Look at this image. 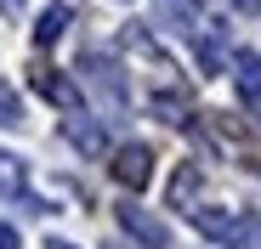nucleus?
Listing matches in <instances>:
<instances>
[{
    "instance_id": "nucleus-16",
    "label": "nucleus",
    "mask_w": 261,
    "mask_h": 249,
    "mask_svg": "<svg viewBox=\"0 0 261 249\" xmlns=\"http://www.w3.org/2000/svg\"><path fill=\"white\" fill-rule=\"evenodd\" d=\"M46 249H74V243H63V238H51V243H46Z\"/></svg>"
},
{
    "instance_id": "nucleus-11",
    "label": "nucleus",
    "mask_w": 261,
    "mask_h": 249,
    "mask_svg": "<svg viewBox=\"0 0 261 249\" xmlns=\"http://www.w3.org/2000/svg\"><path fill=\"white\" fill-rule=\"evenodd\" d=\"M199 181H204V170H199V164H182V170H176V181H170V204H176V210H188V204H193V193H199Z\"/></svg>"
},
{
    "instance_id": "nucleus-7",
    "label": "nucleus",
    "mask_w": 261,
    "mask_h": 249,
    "mask_svg": "<svg viewBox=\"0 0 261 249\" xmlns=\"http://www.w3.org/2000/svg\"><path fill=\"white\" fill-rule=\"evenodd\" d=\"M34 91H40V97H46V102H57V108H68V113L80 108V91L68 85V79H63V74H51V68H34Z\"/></svg>"
},
{
    "instance_id": "nucleus-12",
    "label": "nucleus",
    "mask_w": 261,
    "mask_h": 249,
    "mask_svg": "<svg viewBox=\"0 0 261 249\" xmlns=\"http://www.w3.org/2000/svg\"><path fill=\"white\" fill-rule=\"evenodd\" d=\"M153 113H159L165 124H188V119H193V113H188V97H182V91H159V97H153Z\"/></svg>"
},
{
    "instance_id": "nucleus-17",
    "label": "nucleus",
    "mask_w": 261,
    "mask_h": 249,
    "mask_svg": "<svg viewBox=\"0 0 261 249\" xmlns=\"http://www.w3.org/2000/svg\"><path fill=\"white\" fill-rule=\"evenodd\" d=\"M0 6H6V12H17V6H23V0H0Z\"/></svg>"
},
{
    "instance_id": "nucleus-15",
    "label": "nucleus",
    "mask_w": 261,
    "mask_h": 249,
    "mask_svg": "<svg viewBox=\"0 0 261 249\" xmlns=\"http://www.w3.org/2000/svg\"><path fill=\"white\" fill-rule=\"evenodd\" d=\"M233 6H239L244 17H261V0H233Z\"/></svg>"
},
{
    "instance_id": "nucleus-14",
    "label": "nucleus",
    "mask_w": 261,
    "mask_h": 249,
    "mask_svg": "<svg viewBox=\"0 0 261 249\" xmlns=\"http://www.w3.org/2000/svg\"><path fill=\"white\" fill-rule=\"evenodd\" d=\"M0 249H23V243H17V227H12V221H0Z\"/></svg>"
},
{
    "instance_id": "nucleus-13",
    "label": "nucleus",
    "mask_w": 261,
    "mask_h": 249,
    "mask_svg": "<svg viewBox=\"0 0 261 249\" xmlns=\"http://www.w3.org/2000/svg\"><path fill=\"white\" fill-rule=\"evenodd\" d=\"M0 181H12V187H17V181H23V164H17V159H12V153H0Z\"/></svg>"
},
{
    "instance_id": "nucleus-5",
    "label": "nucleus",
    "mask_w": 261,
    "mask_h": 249,
    "mask_svg": "<svg viewBox=\"0 0 261 249\" xmlns=\"http://www.w3.org/2000/svg\"><path fill=\"white\" fill-rule=\"evenodd\" d=\"M159 6V17H165V28H176L182 40H199L210 23H204V12H199V0H153Z\"/></svg>"
},
{
    "instance_id": "nucleus-3",
    "label": "nucleus",
    "mask_w": 261,
    "mask_h": 249,
    "mask_svg": "<svg viewBox=\"0 0 261 249\" xmlns=\"http://www.w3.org/2000/svg\"><path fill=\"white\" fill-rule=\"evenodd\" d=\"M80 74H85V85H91L108 108H125V79H119V68L108 63V57H97V51H85L80 57Z\"/></svg>"
},
{
    "instance_id": "nucleus-8",
    "label": "nucleus",
    "mask_w": 261,
    "mask_h": 249,
    "mask_svg": "<svg viewBox=\"0 0 261 249\" xmlns=\"http://www.w3.org/2000/svg\"><path fill=\"white\" fill-rule=\"evenodd\" d=\"M68 142H74L80 153H102V147H108V131H102V124H91L85 113H74V119H68Z\"/></svg>"
},
{
    "instance_id": "nucleus-10",
    "label": "nucleus",
    "mask_w": 261,
    "mask_h": 249,
    "mask_svg": "<svg viewBox=\"0 0 261 249\" xmlns=\"http://www.w3.org/2000/svg\"><path fill=\"white\" fill-rule=\"evenodd\" d=\"M68 6H46V12H40V23H34V40H40V46H57V40H63V28H68Z\"/></svg>"
},
{
    "instance_id": "nucleus-1",
    "label": "nucleus",
    "mask_w": 261,
    "mask_h": 249,
    "mask_svg": "<svg viewBox=\"0 0 261 249\" xmlns=\"http://www.w3.org/2000/svg\"><path fill=\"white\" fill-rule=\"evenodd\" d=\"M193 215V227L210 238V243H222V249H255L261 243V232H255V221L250 215H239V210H188Z\"/></svg>"
},
{
    "instance_id": "nucleus-4",
    "label": "nucleus",
    "mask_w": 261,
    "mask_h": 249,
    "mask_svg": "<svg viewBox=\"0 0 261 249\" xmlns=\"http://www.w3.org/2000/svg\"><path fill=\"white\" fill-rule=\"evenodd\" d=\"M114 215H119V227H125L130 238H137V243H148V249H165V243H170V227H165L159 215H148L142 204H119Z\"/></svg>"
},
{
    "instance_id": "nucleus-9",
    "label": "nucleus",
    "mask_w": 261,
    "mask_h": 249,
    "mask_svg": "<svg viewBox=\"0 0 261 249\" xmlns=\"http://www.w3.org/2000/svg\"><path fill=\"white\" fill-rule=\"evenodd\" d=\"M193 46H199L204 74H222V68H227V40H222V28H216V23H210V34H199V40H193Z\"/></svg>"
},
{
    "instance_id": "nucleus-6",
    "label": "nucleus",
    "mask_w": 261,
    "mask_h": 249,
    "mask_svg": "<svg viewBox=\"0 0 261 249\" xmlns=\"http://www.w3.org/2000/svg\"><path fill=\"white\" fill-rule=\"evenodd\" d=\"M233 74H239V97H244V108L261 119V57H255V51H239V57H233Z\"/></svg>"
},
{
    "instance_id": "nucleus-2",
    "label": "nucleus",
    "mask_w": 261,
    "mask_h": 249,
    "mask_svg": "<svg viewBox=\"0 0 261 249\" xmlns=\"http://www.w3.org/2000/svg\"><path fill=\"white\" fill-rule=\"evenodd\" d=\"M108 170H114V181H119L125 193H142V187L153 181V153H148L142 142H125V147L114 153V164H108Z\"/></svg>"
}]
</instances>
